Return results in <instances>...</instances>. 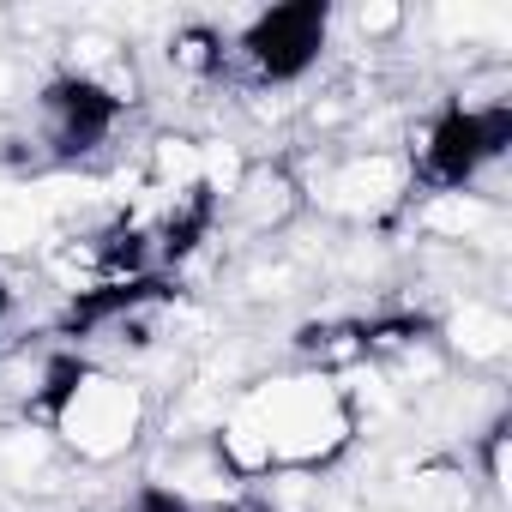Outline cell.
<instances>
[{"mask_svg": "<svg viewBox=\"0 0 512 512\" xmlns=\"http://www.w3.org/2000/svg\"><path fill=\"white\" fill-rule=\"evenodd\" d=\"M37 410H43L49 434H55L67 452H79L85 464L121 458V452L139 440V428H145V398H139V386L121 380V374H103V368H91V362H79V356L49 362L43 392H37Z\"/></svg>", "mask_w": 512, "mask_h": 512, "instance_id": "cell-2", "label": "cell"}, {"mask_svg": "<svg viewBox=\"0 0 512 512\" xmlns=\"http://www.w3.org/2000/svg\"><path fill=\"white\" fill-rule=\"evenodd\" d=\"M350 404L332 380H278L253 392L223 428H217V458L235 476H260L284 464H320L350 440Z\"/></svg>", "mask_w": 512, "mask_h": 512, "instance_id": "cell-1", "label": "cell"}, {"mask_svg": "<svg viewBox=\"0 0 512 512\" xmlns=\"http://www.w3.org/2000/svg\"><path fill=\"white\" fill-rule=\"evenodd\" d=\"M7 320H13V290H7V278H0V332H7Z\"/></svg>", "mask_w": 512, "mask_h": 512, "instance_id": "cell-8", "label": "cell"}, {"mask_svg": "<svg viewBox=\"0 0 512 512\" xmlns=\"http://www.w3.org/2000/svg\"><path fill=\"white\" fill-rule=\"evenodd\" d=\"M506 139H512V109L506 103H446L428 127H422V151H416V175L452 199V193H470L482 181V169H494L506 157Z\"/></svg>", "mask_w": 512, "mask_h": 512, "instance_id": "cell-3", "label": "cell"}, {"mask_svg": "<svg viewBox=\"0 0 512 512\" xmlns=\"http://www.w3.org/2000/svg\"><path fill=\"white\" fill-rule=\"evenodd\" d=\"M127 512H193V500L181 494V488H163V482H145L139 494H133V506Z\"/></svg>", "mask_w": 512, "mask_h": 512, "instance_id": "cell-7", "label": "cell"}, {"mask_svg": "<svg viewBox=\"0 0 512 512\" xmlns=\"http://www.w3.org/2000/svg\"><path fill=\"white\" fill-rule=\"evenodd\" d=\"M223 55H229V43H223L217 31H205V25H187V31L169 37V61H175L181 73H217Z\"/></svg>", "mask_w": 512, "mask_h": 512, "instance_id": "cell-6", "label": "cell"}, {"mask_svg": "<svg viewBox=\"0 0 512 512\" xmlns=\"http://www.w3.org/2000/svg\"><path fill=\"white\" fill-rule=\"evenodd\" d=\"M121 115H127V91H121L115 79H103L97 67H73V73L49 79L43 97H37L43 145H49L55 157H67V163L103 151V145L115 139Z\"/></svg>", "mask_w": 512, "mask_h": 512, "instance_id": "cell-4", "label": "cell"}, {"mask_svg": "<svg viewBox=\"0 0 512 512\" xmlns=\"http://www.w3.org/2000/svg\"><path fill=\"white\" fill-rule=\"evenodd\" d=\"M332 43V7L326 0H290V7L253 13L247 31L235 37V55L260 85H296L326 61Z\"/></svg>", "mask_w": 512, "mask_h": 512, "instance_id": "cell-5", "label": "cell"}]
</instances>
